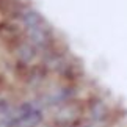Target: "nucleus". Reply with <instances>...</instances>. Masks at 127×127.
I'll return each mask as SVG.
<instances>
[{
  "mask_svg": "<svg viewBox=\"0 0 127 127\" xmlns=\"http://www.w3.org/2000/svg\"><path fill=\"white\" fill-rule=\"evenodd\" d=\"M21 22L24 30H25V38L32 44H35L39 52L44 53L57 46L55 33H53L52 25L36 9L27 6L21 16Z\"/></svg>",
  "mask_w": 127,
  "mask_h": 127,
  "instance_id": "obj_1",
  "label": "nucleus"
},
{
  "mask_svg": "<svg viewBox=\"0 0 127 127\" xmlns=\"http://www.w3.org/2000/svg\"><path fill=\"white\" fill-rule=\"evenodd\" d=\"M55 72L66 83H74V82H77L82 77V66L75 58H71L66 55L63 58V61L60 63V66L57 67Z\"/></svg>",
  "mask_w": 127,
  "mask_h": 127,
  "instance_id": "obj_7",
  "label": "nucleus"
},
{
  "mask_svg": "<svg viewBox=\"0 0 127 127\" xmlns=\"http://www.w3.org/2000/svg\"><path fill=\"white\" fill-rule=\"evenodd\" d=\"M83 115V105L75 100H71L67 104L58 107V111L55 115V123L57 124H72L79 123Z\"/></svg>",
  "mask_w": 127,
  "mask_h": 127,
  "instance_id": "obj_5",
  "label": "nucleus"
},
{
  "mask_svg": "<svg viewBox=\"0 0 127 127\" xmlns=\"http://www.w3.org/2000/svg\"><path fill=\"white\" fill-rule=\"evenodd\" d=\"M86 118L96 119V121H107L110 123L111 116H113V110L110 105L102 99V97H91L86 104Z\"/></svg>",
  "mask_w": 127,
  "mask_h": 127,
  "instance_id": "obj_6",
  "label": "nucleus"
},
{
  "mask_svg": "<svg viewBox=\"0 0 127 127\" xmlns=\"http://www.w3.org/2000/svg\"><path fill=\"white\" fill-rule=\"evenodd\" d=\"M42 118L44 113L39 104L27 100L6 111L0 121V127H36Z\"/></svg>",
  "mask_w": 127,
  "mask_h": 127,
  "instance_id": "obj_2",
  "label": "nucleus"
},
{
  "mask_svg": "<svg viewBox=\"0 0 127 127\" xmlns=\"http://www.w3.org/2000/svg\"><path fill=\"white\" fill-rule=\"evenodd\" d=\"M13 53L16 55V61L25 63V64H32V63L36 60V57H38V53H39V50H38V47L35 46V44H32V42L25 38V39H24V41L13 50Z\"/></svg>",
  "mask_w": 127,
  "mask_h": 127,
  "instance_id": "obj_8",
  "label": "nucleus"
},
{
  "mask_svg": "<svg viewBox=\"0 0 127 127\" xmlns=\"http://www.w3.org/2000/svg\"><path fill=\"white\" fill-rule=\"evenodd\" d=\"M24 39H25L24 27H19L16 22H13V19L0 21V41L6 49L13 52Z\"/></svg>",
  "mask_w": 127,
  "mask_h": 127,
  "instance_id": "obj_3",
  "label": "nucleus"
},
{
  "mask_svg": "<svg viewBox=\"0 0 127 127\" xmlns=\"http://www.w3.org/2000/svg\"><path fill=\"white\" fill-rule=\"evenodd\" d=\"M75 94H77L75 86L72 83H67L66 86H61L58 90H53L52 93L46 94L42 97L41 104L49 105V107H61L71 100H75Z\"/></svg>",
  "mask_w": 127,
  "mask_h": 127,
  "instance_id": "obj_4",
  "label": "nucleus"
}]
</instances>
